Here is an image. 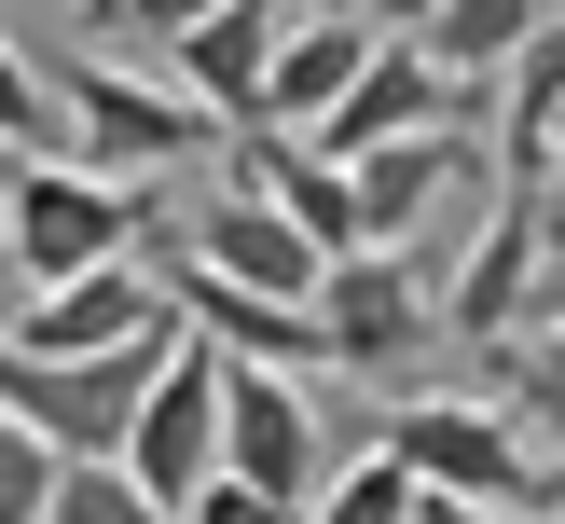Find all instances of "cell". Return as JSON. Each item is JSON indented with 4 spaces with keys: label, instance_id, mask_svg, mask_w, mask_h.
<instances>
[{
    "label": "cell",
    "instance_id": "cell-8",
    "mask_svg": "<svg viewBox=\"0 0 565 524\" xmlns=\"http://www.w3.org/2000/svg\"><path fill=\"white\" fill-rule=\"evenodd\" d=\"M456 125H469V83H441L414 42H373V55H359V83L331 97V125L303 138V152H318V165H359V152H401V138H456Z\"/></svg>",
    "mask_w": 565,
    "mask_h": 524
},
{
    "label": "cell",
    "instance_id": "cell-6",
    "mask_svg": "<svg viewBox=\"0 0 565 524\" xmlns=\"http://www.w3.org/2000/svg\"><path fill=\"white\" fill-rule=\"evenodd\" d=\"M221 483H235V496H276V511H303V496L331 483L318 400H303L290 373H235V359H221Z\"/></svg>",
    "mask_w": 565,
    "mask_h": 524
},
{
    "label": "cell",
    "instance_id": "cell-5",
    "mask_svg": "<svg viewBox=\"0 0 565 524\" xmlns=\"http://www.w3.org/2000/svg\"><path fill=\"white\" fill-rule=\"evenodd\" d=\"M303 331H318V359L331 373H414L428 359V263H386V248H359V263H331L318 290H303Z\"/></svg>",
    "mask_w": 565,
    "mask_h": 524
},
{
    "label": "cell",
    "instance_id": "cell-19",
    "mask_svg": "<svg viewBox=\"0 0 565 524\" xmlns=\"http://www.w3.org/2000/svg\"><path fill=\"white\" fill-rule=\"evenodd\" d=\"M345 28H359V42H414V28H428V0H345Z\"/></svg>",
    "mask_w": 565,
    "mask_h": 524
},
{
    "label": "cell",
    "instance_id": "cell-9",
    "mask_svg": "<svg viewBox=\"0 0 565 524\" xmlns=\"http://www.w3.org/2000/svg\"><path fill=\"white\" fill-rule=\"evenodd\" d=\"M152 331H166L152 276H138V263H110V276H70V290H28L0 345H14V359H42V373H70V359H110V345H152Z\"/></svg>",
    "mask_w": 565,
    "mask_h": 524
},
{
    "label": "cell",
    "instance_id": "cell-10",
    "mask_svg": "<svg viewBox=\"0 0 565 524\" xmlns=\"http://www.w3.org/2000/svg\"><path fill=\"white\" fill-rule=\"evenodd\" d=\"M276 42H290V0H221V14H193L180 42H166V97L180 110H207V125H248L263 110V69H276Z\"/></svg>",
    "mask_w": 565,
    "mask_h": 524
},
{
    "label": "cell",
    "instance_id": "cell-17",
    "mask_svg": "<svg viewBox=\"0 0 565 524\" xmlns=\"http://www.w3.org/2000/svg\"><path fill=\"white\" fill-rule=\"evenodd\" d=\"M0 152H28V165L55 152V83H42V55H14V42H0Z\"/></svg>",
    "mask_w": 565,
    "mask_h": 524
},
{
    "label": "cell",
    "instance_id": "cell-4",
    "mask_svg": "<svg viewBox=\"0 0 565 524\" xmlns=\"http://www.w3.org/2000/svg\"><path fill=\"white\" fill-rule=\"evenodd\" d=\"M110 469H125L166 524L221 483V359H207V345H166V373L138 386V414H125V441H110Z\"/></svg>",
    "mask_w": 565,
    "mask_h": 524
},
{
    "label": "cell",
    "instance_id": "cell-11",
    "mask_svg": "<svg viewBox=\"0 0 565 524\" xmlns=\"http://www.w3.org/2000/svg\"><path fill=\"white\" fill-rule=\"evenodd\" d=\"M469 180V125L456 138H401V152H359L345 165V207H359V248H386V263H414V235L441 221V193Z\"/></svg>",
    "mask_w": 565,
    "mask_h": 524
},
{
    "label": "cell",
    "instance_id": "cell-13",
    "mask_svg": "<svg viewBox=\"0 0 565 524\" xmlns=\"http://www.w3.org/2000/svg\"><path fill=\"white\" fill-rule=\"evenodd\" d=\"M497 180H511V193H565V42H524V55H511Z\"/></svg>",
    "mask_w": 565,
    "mask_h": 524
},
{
    "label": "cell",
    "instance_id": "cell-1",
    "mask_svg": "<svg viewBox=\"0 0 565 524\" xmlns=\"http://www.w3.org/2000/svg\"><path fill=\"white\" fill-rule=\"evenodd\" d=\"M386 469H401L414 496H441V511H497V524H565V469L524 456L511 428H497L469 386H428V400H386Z\"/></svg>",
    "mask_w": 565,
    "mask_h": 524
},
{
    "label": "cell",
    "instance_id": "cell-3",
    "mask_svg": "<svg viewBox=\"0 0 565 524\" xmlns=\"http://www.w3.org/2000/svg\"><path fill=\"white\" fill-rule=\"evenodd\" d=\"M152 193H125V180H83V165H14V193H0V248H14V276L28 290H70V276H110V263H138V235H152Z\"/></svg>",
    "mask_w": 565,
    "mask_h": 524
},
{
    "label": "cell",
    "instance_id": "cell-20",
    "mask_svg": "<svg viewBox=\"0 0 565 524\" xmlns=\"http://www.w3.org/2000/svg\"><path fill=\"white\" fill-rule=\"evenodd\" d=\"M414 524H497V511H441V496H414Z\"/></svg>",
    "mask_w": 565,
    "mask_h": 524
},
{
    "label": "cell",
    "instance_id": "cell-12",
    "mask_svg": "<svg viewBox=\"0 0 565 524\" xmlns=\"http://www.w3.org/2000/svg\"><path fill=\"white\" fill-rule=\"evenodd\" d=\"M359 28L345 14H290V42H276V69H263V110H248V138H318L331 125V97L359 83Z\"/></svg>",
    "mask_w": 565,
    "mask_h": 524
},
{
    "label": "cell",
    "instance_id": "cell-21",
    "mask_svg": "<svg viewBox=\"0 0 565 524\" xmlns=\"http://www.w3.org/2000/svg\"><path fill=\"white\" fill-rule=\"evenodd\" d=\"M110 14H125V0H83V28H110Z\"/></svg>",
    "mask_w": 565,
    "mask_h": 524
},
{
    "label": "cell",
    "instance_id": "cell-2",
    "mask_svg": "<svg viewBox=\"0 0 565 524\" xmlns=\"http://www.w3.org/2000/svg\"><path fill=\"white\" fill-rule=\"evenodd\" d=\"M55 138H70L55 165L125 180V193H152V165H207V152H221L207 110H180L152 69H125V55H83V69L55 83Z\"/></svg>",
    "mask_w": 565,
    "mask_h": 524
},
{
    "label": "cell",
    "instance_id": "cell-7",
    "mask_svg": "<svg viewBox=\"0 0 565 524\" xmlns=\"http://www.w3.org/2000/svg\"><path fill=\"white\" fill-rule=\"evenodd\" d=\"M539 290H552V193H511V180H497L483 248H469V276H441V290H428V318L469 331V345H511Z\"/></svg>",
    "mask_w": 565,
    "mask_h": 524
},
{
    "label": "cell",
    "instance_id": "cell-15",
    "mask_svg": "<svg viewBox=\"0 0 565 524\" xmlns=\"http://www.w3.org/2000/svg\"><path fill=\"white\" fill-rule=\"evenodd\" d=\"M303 524H414V483H401L386 456H345L318 496H303Z\"/></svg>",
    "mask_w": 565,
    "mask_h": 524
},
{
    "label": "cell",
    "instance_id": "cell-16",
    "mask_svg": "<svg viewBox=\"0 0 565 524\" xmlns=\"http://www.w3.org/2000/svg\"><path fill=\"white\" fill-rule=\"evenodd\" d=\"M42 524H166V511H152V496H138V483H125L110 456H83V469H55Z\"/></svg>",
    "mask_w": 565,
    "mask_h": 524
},
{
    "label": "cell",
    "instance_id": "cell-14",
    "mask_svg": "<svg viewBox=\"0 0 565 524\" xmlns=\"http://www.w3.org/2000/svg\"><path fill=\"white\" fill-rule=\"evenodd\" d=\"M524 42H552L539 0H428V28H414V55H428L441 83H469V97H483V83L511 69Z\"/></svg>",
    "mask_w": 565,
    "mask_h": 524
},
{
    "label": "cell",
    "instance_id": "cell-22",
    "mask_svg": "<svg viewBox=\"0 0 565 524\" xmlns=\"http://www.w3.org/2000/svg\"><path fill=\"white\" fill-rule=\"evenodd\" d=\"M14 165H28V152H0V193H14Z\"/></svg>",
    "mask_w": 565,
    "mask_h": 524
},
{
    "label": "cell",
    "instance_id": "cell-18",
    "mask_svg": "<svg viewBox=\"0 0 565 524\" xmlns=\"http://www.w3.org/2000/svg\"><path fill=\"white\" fill-rule=\"evenodd\" d=\"M42 496H55V456L28 428H0V524H42Z\"/></svg>",
    "mask_w": 565,
    "mask_h": 524
}]
</instances>
